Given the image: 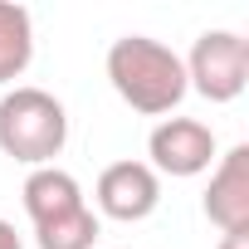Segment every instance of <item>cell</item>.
I'll use <instances>...</instances> for the list:
<instances>
[{
	"mask_svg": "<svg viewBox=\"0 0 249 249\" xmlns=\"http://www.w3.org/2000/svg\"><path fill=\"white\" fill-rule=\"evenodd\" d=\"M93 215H107L117 225H137L147 220L157 205H161V176L147 166V161H112L98 171V186H93Z\"/></svg>",
	"mask_w": 249,
	"mask_h": 249,
	"instance_id": "8992f818",
	"label": "cell"
},
{
	"mask_svg": "<svg viewBox=\"0 0 249 249\" xmlns=\"http://www.w3.org/2000/svg\"><path fill=\"white\" fill-rule=\"evenodd\" d=\"M20 200H25L39 249H93L103 234L93 205L83 200L78 176L64 166H35L20 186Z\"/></svg>",
	"mask_w": 249,
	"mask_h": 249,
	"instance_id": "7a4b0ae2",
	"label": "cell"
},
{
	"mask_svg": "<svg viewBox=\"0 0 249 249\" xmlns=\"http://www.w3.org/2000/svg\"><path fill=\"white\" fill-rule=\"evenodd\" d=\"M69 142V112L49 88L15 83L0 98V152L20 166H54Z\"/></svg>",
	"mask_w": 249,
	"mask_h": 249,
	"instance_id": "3957f363",
	"label": "cell"
},
{
	"mask_svg": "<svg viewBox=\"0 0 249 249\" xmlns=\"http://www.w3.org/2000/svg\"><path fill=\"white\" fill-rule=\"evenodd\" d=\"M147 166L157 176H176V181H191L200 171L215 166L220 147H215V132L205 127L200 117H161L152 137H147Z\"/></svg>",
	"mask_w": 249,
	"mask_h": 249,
	"instance_id": "5b68a950",
	"label": "cell"
},
{
	"mask_svg": "<svg viewBox=\"0 0 249 249\" xmlns=\"http://www.w3.org/2000/svg\"><path fill=\"white\" fill-rule=\"evenodd\" d=\"M186 64V88L200 93L205 103H234L249 88V39L234 30H205Z\"/></svg>",
	"mask_w": 249,
	"mask_h": 249,
	"instance_id": "277c9868",
	"label": "cell"
},
{
	"mask_svg": "<svg viewBox=\"0 0 249 249\" xmlns=\"http://www.w3.org/2000/svg\"><path fill=\"white\" fill-rule=\"evenodd\" d=\"M30 59H35V20H30V10L0 0V88L25 78Z\"/></svg>",
	"mask_w": 249,
	"mask_h": 249,
	"instance_id": "ba28073f",
	"label": "cell"
},
{
	"mask_svg": "<svg viewBox=\"0 0 249 249\" xmlns=\"http://www.w3.org/2000/svg\"><path fill=\"white\" fill-rule=\"evenodd\" d=\"M0 249H25V239H20V230L10 220H0Z\"/></svg>",
	"mask_w": 249,
	"mask_h": 249,
	"instance_id": "9c48e42d",
	"label": "cell"
},
{
	"mask_svg": "<svg viewBox=\"0 0 249 249\" xmlns=\"http://www.w3.org/2000/svg\"><path fill=\"white\" fill-rule=\"evenodd\" d=\"M220 249H249V230H230L220 239Z\"/></svg>",
	"mask_w": 249,
	"mask_h": 249,
	"instance_id": "30bf717a",
	"label": "cell"
},
{
	"mask_svg": "<svg viewBox=\"0 0 249 249\" xmlns=\"http://www.w3.org/2000/svg\"><path fill=\"white\" fill-rule=\"evenodd\" d=\"M107 83L142 117H166L191 93L181 54L171 44L152 39V35H122V39L107 44Z\"/></svg>",
	"mask_w": 249,
	"mask_h": 249,
	"instance_id": "6da1fadb",
	"label": "cell"
},
{
	"mask_svg": "<svg viewBox=\"0 0 249 249\" xmlns=\"http://www.w3.org/2000/svg\"><path fill=\"white\" fill-rule=\"evenodd\" d=\"M200 210L225 234L230 230H249V142H234L225 157H215L210 186L200 196Z\"/></svg>",
	"mask_w": 249,
	"mask_h": 249,
	"instance_id": "52a82bcc",
	"label": "cell"
}]
</instances>
